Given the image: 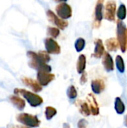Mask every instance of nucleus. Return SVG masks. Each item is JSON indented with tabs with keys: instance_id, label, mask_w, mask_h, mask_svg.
<instances>
[{
	"instance_id": "a878e982",
	"label": "nucleus",
	"mask_w": 127,
	"mask_h": 128,
	"mask_svg": "<svg viewBox=\"0 0 127 128\" xmlns=\"http://www.w3.org/2000/svg\"><path fill=\"white\" fill-rule=\"evenodd\" d=\"M67 95L70 99H75L77 97V92L73 86H70L67 90Z\"/></svg>"
},
{
	"instance_id": "c85d7f7f",
	"label": "nucleus",
	"mask_w": 127,
	"mask_h": 128,
	"mask_svg": "<svg viewBox=\"0 0 127 128\" xmlns=\"http://www.w3.org/2000/svg\"><path fill=\"white\" fill-rule=\"evenodd\" d=\"M88 80V75H87V73L86 72H84L81 76V79H80V82L82 85L85 84Z\"/></svg>"
},
{
	"instance_id": "cd10ccee",
	"label": "nucleus",
	"mask_w": 127,
	"mask_h": 128,
	"mask_svg": "<svg viewBox=\"0 0 127 128\" xmlns=\"http://www.w3.org/2000/svg\"><path fill=\"white\" fill-rule=\"evenodd\" d=\"M88 123L85 119H81L78 122V128H87Z\"/></svg>"
},
{
	"instance_id": "7c9ffc66",
	"label": "nucleus",
	"mask_w": 127,
	"mask_h": 128,
	"mask_svg": "<svg viewBox=\"0 0 127 128\" xmlns=\"http://www.w3.org/2000/svg\"><path fill=\"white\" fill-rule=\"evenodd\" d=\"M63 128H70V125H69V124L64 123V124H63Z\"/></svg>"
},
{
	"instance_id": "a211bd4d",
	"label": "nucleus",
	"mask_w": 127,
	"mask_h": 128,
	"mask_svg": "<svg viewBox=\"0 0 127 128\" xmlns=\"http://www.w3.org/2000/svg\"><path fill=\"white\" fill-rule=\"evenodd\" d=\"M106 46L109 51L115 52L117 51V50L119 47V44L115 38H111L106 40Z\"/></svg>"
},
{
	"instance_id": "f257e3e1",
	"label": "nucleus",
	"mask_w": 127,
	"mask_h": 128,
	"mask_svg": "<svg viewBox=\"0 0 127 128\" xmlns=\"http://www.w3.org/2000/svg\"><path fill=\"white\" fill-rule=\"evenodd\" d=\"M27 56L30 58L28 64L31 68L37 70V72L38 71H43V72H47V73L51 72L52 68L47 64L44 63L40 59L37 53L33 51H28L27 52Z\"/></svg>"
},
{
	"instance_id": "1a4fd4ad",
	"label": "nucleus",
	"mask_w": 127,
	"mask_h": 128,
	"mask_svg": "<svg viewBox=\"0 0 127 128\" xmlns=\"http://www.w3.org/2000/svg\"><path fill=\"white\" fill-rule=\"evenodd\" d=\"M103 1L100 0L97 2L95 10H94V26L96 28H100L101 26V22L103 20Z\"/></svg>"
},
{
	"instance_id": "4be33fe9",
	"label": "nucleus",
	"mask_w": 127,
	"mask_h": 128,
	"mask_svg": "<svg viewBox=\"0 0 127 128\" xmlns=\"http://www.w3.org/2000/svg\"><path fill=\"white\" fill-rule=\"evenodd\" d=\"M115 62H116V67H117L118 71L121 73H124L125 70V64H124V61L122 56H117Z\"/></svg>"
},
{
	"instance_id": "0eeeda50",
	"label": "nucleus",
	"mask_w": 127,
	"mask_h": 128,
	"mask_svg": "<svg viewBox=\"0 0 127 128\" xmlns=\"http://www.w3.org/2000/svg\"><path fill=\"white\" fill-rule=\"evenodd\" d=\"M45 47L46 52L49 54H55L58 55L61 52V46L58 44L52 38H47L44 40Z\"/></svg>"
},
{
	"instance_id": "412c9836",
	"label": "nucleus",
	"mask_w": 127,
	"mask_h": 128,
	"mask_svg": "<svg viewBox=\"0 0 127 128\" xmlns=\"http://www.w3.org/2000/svg\"><path fill=\"white\" fill-rule=\"evenodd\" d=\"M117 15H118V17L119 20L122 21L126 18V16H127V8H126L125 4H121L119 6L118 12H117Z\"/></svg>"
},
{
	"instance_id": "dca6fc26",
	"label": "nucleus",
	"mask_w": 127,
	"mask_h": 128,
	"mask_svg": "<svg viewBox=\"0 0 127 128\" xmlns=\"http://www.w3.org/2000/svg\"><path fill=\"white\" fill-rule=\"evenodd\" d=\"M76 105L77 106L79 112L84 116H89L91 112V110L89 107V105L88 104V102L83 101L82 100H79L76 102Z\"/></svg>"
},
{
	"instance_id": "bb28decb",
	"label": "nucleus",
	"mask_w": 127,
	"mask_h": 128,
	"mask_svg": "<svg viewBox=\"0 0 127 128\" xmlns=\"http://www.w3.org/2000/svg\"><path fill=\"white\" fill-rule=\"evenodd\" d=\"M39 57L40 58V59L44 62V63H47L48 62L50 61V56L49 55V53L46 51H39L37 52Z\"/></svg>"
},
{
	"instance_id": "7ed1b4c3",
	"label": "nucleus",
	"mask_w": 127,
	"mask_h": 128,
	"mask_svg": "<svg viewBox=\"0 0 127 128\" xmlns=\"http://www.w3.org/2000/svg\"><path fill=\"white\" fill-rule=\"evenodd\" d=\"M117 40L123 52L127 51V27L121 20L117 22Z\"/></svg>"
},
{
	"instance_id": "2eb2a0df",
	"label": "nucleus",
	"mask_w": 127,
	"mask_h": 128,
	"mask_svg": "<svg viewBox=\"0 0 127 128\" xmlns=\"http://www.w3.org/2000/svg\"><path fill=\"white\" fill-rule=\"evenodd\" d=\"M94 44H95V49H94L93 56L97 58H100L102 56H103L104 53L106 52L104 45L103 44V41L100 39H96L94 40Z\"/></svg>"
},
{
	"instance_id": "2f4dec72",
	"label": "nucleus",
	"mask_w": 127,
	"mask_h": 128,
	"mask_svg": "<svg viewBox=\"0 0 127 128\" xmlns=\"http://www.w3.org/2000/svg\"><path fill=\"white\" fill-rule=\"evenodd\" d=\"M124 125L127 127V115L124 117Z\"/></svg>"
},
{
	"instance_id": "9d476101",
	"label": "nucleus",
	"mask_w": 127,
	"mask_h": 128,
	"mask_svg": "<svg viewBox=\"0 0 127 128\" xmlns=\"http://www.w3.org/2000/svg\"><path fill=\"white\" fill-rule=\"evenodd\" d=\"M55 78V74L43 71H38L37 74V80L41 86H46Z\"/></svg>"
},
{
	"instance_id": "ddd939ff",
	"label": "nucleus",
	"mask_w": 127,
	"mask_h": 128,
	"mask_svg": "<svg viewBox=\"0 0 127 128\" xmlns=\"http://www.w3.org/2000/svg\"><path fill=\"white\" fill-rule=\"evenodd\" d=\"M102 64L104 66V68L108 72H111L114 70L115 68V64H114V61L111 55L106 52L103 56V60H102Z\"/></svg>"
},
{
	"instance_id": "393cba45",
	"label": "nucleus",
	"mask_w": 127,
	"mask_h": 128,
	"mask_svg": "<svg viewBox=\"0 0 127 128\" xmlns=\"http://www.w3.org/2000/svg\"><path fill=\"white\" fill-rule=\"evenodd\" d=\"M47 34H48L49 36H50V37H52L53 38H56L60 34V30L58 28L48 27V28H47Z\"/></svg>"
},
{
	"instance_id": "20e7f679",
	"label": "nucleus",
	"mask_w": 127,
	"mask_h": 128,
	"mask_svg": "<svg viewBox=\"0 0 127 128\" xmlns=\"http://www.w3.org/2000/svg\"><path fill=\"white\" fill-rule=\"evenodd\" d=\"M16 120L19 123L28 128H37L40 124V121L36 116L28 113H20L16 116Z\"/></svg>"
},
{
	"instance_id": "b1692460",
	"label": "nucleus",
	"mask_w": 127,
	"mask_h": 128,
	"mask_svg": "<svg viewBox=\"0 0 127 128\" xmlns=\"http://www.w3.org/2000/svg\"><path fill=\"white\" fill-rule=\"evenodd\" d=\"M85 46V40L82 38H78L76 40V43H75V48H76V50L79 52L81 51H82L84 50Z\"/></svg>"
},
{
	"instance_id": "4468645a",
	"label": "nucleus",
	"mask_w": 127,
	"mask_h": 128,
	"mask_svg": "<svg viewBox=\"0 0 127 128\" xmlns=\"http://www.w3.org/2000/svg\"><path fill=\"white\" fill-rule=\"evenodd\" d=\"M91 88L94 93L99 94L102 93L106 88V84L103 80L96 79L91 82Z\"/></svg>"
},
{
	"instance_id": "c756f323",
	"label": "nucleus",
	"mask_w": 127,
	"mask_h": 128,
	"mask_svg": "<svg viewBox=\"0 0 127 128\" xmlns=\"http://www.w3.org/2000/svg\"><path fill=\"white\" fill-rule=\"evenodd\" d=\"M7 128H30L26 126H19V125H8Z\"/></svg>"
},
{
	"instance_id": "6e6552de",
	"label": "nucleus",
	"mask_w": 127,
	"mask_h": 128,
	"mask_svg": "<svg viewBox=\"0 0 127 128\" xmlns=\"http://www.w3.org/2000/svg\"><path fill=\"white\" fill-rule=\"evenodd\" d=\"M116 12V2L115 1H108L105 7V15L106 20L113 22L115 20Z\"/></svg>"
},
{
	"instance_id": "f3484780",
	"label": "nucleus",
	"mask_w": 127,
	"mask_h": 128,
	"mask_svg": "<svg viewBox=\"0 0 127 128\" xmlns=\"http://www.w3.org/2000/svg\"><path fill=\"white\" fill-rule=\"evenodd\" d=\"M10 102L19 110H22L25 106V102L23 99H22L20 97L17 95H11L10 97Z\"/></svg>"
},
{
	"instance_id": "423d86ee",
	"label": "nucleus",
	"mask_w": 127,
	"mask_h": 128,
	"mask_svg": "<svg viewBox=\"0 0 127 128\" xmlns=\"http://www.w3.org/2000/svg\"><path fill=\"white\" fill-rule=\"evenodd\" d=\"M46 15H47L49 21H50L52 23L58 27V28L64 30L66 27H67L68 22H66L65 20L59 18L58 16H57L52 10H48L46 11Z\"/></svg>"
},
{
	"instance_id": "9b49d317",
	"label": "nucleus",
	"mask_w": 127,
	"mask_h": 128,
	"mask_svg": "<svg viewBox=\"0 0 127 128\" xmlns=\"http://www.w3.org/2000/svg\"><path fill=\"white\" fill-rule=\"evenodd\" d=\"M22 82L25 86L29 87L34 92H40L42 90V86L37 80H32L28 77H23L22 78Z\"/></svg>"
},
{
	"instance_id": "f8f14e48",
	"label": "nucleus",
	"mask_w": 127,
	"mask_h": 128,
	"mask_svg": "<svg viewBox=\"0 0 127 128\" xmlns=\"http://www.w3.org/2000/svg\"><path fill=\"white\" fill-rule=\"evenodd\" d=\"M87 101L89 105L91 115L95 116H98L100 113V109H99V106L97 102V100L95 97L94 96V94H88V95L87 96Z\"/></svg>"
},
{
	"instance_id": "f03ea898",
	"label": "nucleus",
	"mask_w": 127,
	"mask_h": 128,
	"mask_svg": "<svg viewBox=\"0 0 127 128\" xmlns=\"http://www.w3.org/2000/svg\"><path fill=\"white\" fill-rule=\"evenodd\" d=\"M13 92H14L15 95L22 96L28 101V103L30 104V106H31L32 107L39 106L43 102V100L40 96H39L33 92H31L29 91H27L25 89L15 88L13 90Z\"/></svg>"
},
{
	"instance_id": "5701e85b",
	"label": "nucleus",
	"mask_w": 127,
	"mask_h": 128,
	"mask_svg": "<svg viewBox=\"0 0 127 128\" xmlns=\"http://www.w3.org/2000/svg\"><path fill=\"white\" fill-rule=\"evenodd\" d=\"M57 114V110L52 106L46 107L45 110V116L47 120H51L55 115Z\"/></svg>"
},
{
	"instance_id": "aec40b11",
	"label": "nucleus",
	"mask_w": 127,
	"mask_h": 128,
	"mask_svg": "<svg viewBox=\"0 0 127 128\" xmlns=\"http://www.w3.org/2000/svg\"><path fill=\"white\" fill-rule=\"evenodd\" d=\"M115 109L118 114L121 115L125 112V105L120 98H116L115 101Z\"/></svg>"
},
{
	"instance_id": "6ab92c4d",
	"label": "nucleus",
	"mask_w": 127,
	"mask_h": 128,
	"mask_svg": "<svg viewBox=\"0 0 127 128\" xmlns=\"http://www.w3.org/2000/svg\"><path fill=\"white\" fill-rule=\"evenodd\" d=\"M86 68V57L85 55H80L77 64H76V70L79 74H82L84 73L85 70Z\"/></svg>"
},
{
	"instance_id": "39448f33",
	"label": "nucleus",
	"mask_w": 127,
	"mask_h": 128,
	"mask_svg": "<svg viewBox=\"0 0 127 128\" xmlns=\"http://www.w3.org/2000/svg\"><path fill=\"white\" fill-rule=\"evenodd\" d=\"M55 11L58 17L62 20L69 19L72 16V8L66 2L59 3L55 8Z\"/></svg>"
}]
</instances>
